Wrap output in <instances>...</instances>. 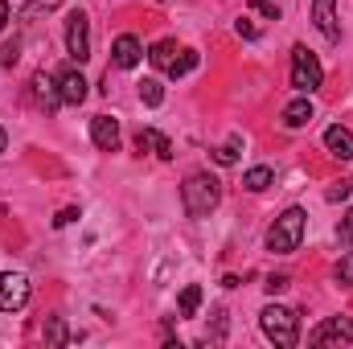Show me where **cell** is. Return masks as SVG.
<instances>
[{"mask_svg": "<svg viewBox=\"0 0 353 349\" xmlns=\"http://www.w3.org/2000/svg\"><path fill=\"white\" fill-rule=\"evenodd\" d=\"M304 210L300 206H288L275 222H271V230H267V251H275V255H292L296 247H300V239H304Z\"/></svg>", "mask_w": 353, "mask_h": 349, "instance_id": "cell-1", "label": "cell"}, {"mask_svg": "<svg viewBox=\"0 0 353 349\" xmlns=\"http://www.w3.org/2000/svg\"><path fill=\"white\" fill-rule=\"evenodd\" d=\"M218 197H222V185H218V177H210V173H193L181 185V201H185L189 218H205L218 206Z\"/></svg>", "mask_w": 353, "mask_h": 349, "instance_id": "cell-2", "label": "cell"}, {"mask_svg": "<svg viewBox=\"0 0 353 349\" xmlns=\"http://www.w3.org/2000/svg\"><path fill=\"white\" fill-rule=\"evenodd\" d=\"M259 329H263L267 341H275L279 349H292L300 341V325H296V312L283 308V304H267L259 312Z\"/></svg>", "mask_w": 353, "mask_h": 349, "instance_id": "cell-3", "label": "cell"}, {"mask_svg": "<svg viewBox=\"0 0 353 349\" xmlns=\"http://www.w3.org/2000/svg\"><path fill=\"white\" fill-rule=\"evenodd\" d=\"M321 83H325V70H321L316 54L308 46H296L292 50V87L300 90V94H312Z\"/></svg>", "mask_w": 353, "mask_h": 349, "instance_id": "cell-4", "label": "cell"}, {"mask_svg": "<svg viewBox=\"0 0 353 349\" xmlns=\"http://www.w3.org/2000/svg\"><path fill=\"white\" fill-rule=\"evenodd\" d=\"M66 50H70V58L83 66L90 58V21H87V12H70L66 17Z\"/></svg>", "mask_w": 353, "mask_h": 349, "instance_id": "cell-5", "label": "cell"}, {"mask_svg": "<svg viewBox=\"0 0 353 349\" xmlns=\"http://www.w3.org/2000/svg\"><path fill=\"white\" fill-rule=\"evenodd\" d=\"M29 304V275L4 271L0 275V312H21Z\"/></svg>", "mask_w": 353, "mask_h": 349, "instance_id": "cell-6", "label": "cell"}, {"mask_svg": "<svg viewBox=\"0 0 353 349\" xmlns=\"http://www.w3.org/2000/svg\"><path fill=\"white\" fill-rule=\"evenodd\" d=\"M312 346H353V321L350 317H329L325 325L312 329Z\"/></svg>", "mask_w": 353, "mask_h": 349, "instance_id": "cell-7", "label": "cell"}, {"mask_svg": "<svg viewBox=\"0 0 353 349\" xmlns=\"http://www.w3.org/2000/svg\"><path fill=\"white\" fill-rule=\"evenodd\" d=\"M90 140H94L99 152H115L119 148V123L111 115H94L90 119Z\"/></svg>", "mask_w": 353, "mask_h": 349, "instance_id": "cell-8", "label": "cell"}, {"mask_svg": "<svg viewBox=\"0 0 353 349\" xmlns=\"http://www.w3.org/2000/svg\"><path fill=\"white\" fill-rule=\"evenodd\" d=\"M58 94H62V103H70V107H79V103L87 99V79H83L79 66H66V70L58 74Z\"/></svg>", "mask_w": 353, "mask_h": 349, "instance_id": "cell-9", "label": "cell"}, {"mask_svg": "<svg viewBox=\"0 0 353 349\" xmlns=\"http://www.w3.org/2000/svg\"><path fill=\"white\" fill-rule=\"evenodd\" d=\"M29 87H33V99H37L46 111H58V107H62V94H58V79H54V74L37 70V74L29 79Z\"/></svg>", "mask_w": 353, "mask_h": 349, "instance_id": "cell-10", "label": "cell"}, {"mask_svg": "<svg viewBox=\"0 0 353 349\" xmlns=\"http://www.w3.org/2000/svg\"><path fill=\"white\" fill-rule=\"evenodd\" d=\"M140 58H144L140 41H136L132 33H119V37H115V46H111V62H115L119 70H132V66H136Z\"/></svg>", "mask_w": 353, "mask_h": 349, "instance_id": "cell-11", "label": "cell"}, {"mask_svg": "<svg viewBox=\"0 0 353 349\" xmlns=\"http://www.w3.org/2000/svg\"><path fill=\"white\" fill-rule=\"evenodd\" d=\"M136 148L140 152H157L161 161H173V140L165 132H157V128H140L136 132Z\"/></svg>", "mask_w": 353, "mask_h": 349, "instance_id": "cell-12", "label": "cell"}, {"mask_svg": "<svg viewBox=\"0 0 353 349\" xmlns=\"http://www.w3.org/2000/svg\"><path fill=\"white\" fill-rule=\"evenodd\" d=\"M312 21H316V29L329 41H341V25H337V12H333V0H312Z\"/></svg>", "mask_w": 353, "mask_h": 349, "instance_id": "cell-13", "label": "cell"}, {"mask_svg": "<svg viewBox=\"0 0 353 349\" xmlns=\"http://www.w3.org/2000/svg\"><path fill=\"white\" fill-rule=\"evenodd\" d=\"M325 148H329L337 161H353V132L341 128V123H333V128L325 132Z\"/></svg>", "mask_w": 353, "mask_h": 349, "instance_id": "cell-14", "label": "cell"}, {"mask_svg": "<svg viewBox=\"0 0 353 349\" xmlns=\"http://www.w3.org/2000/svg\"><path fill=\"white\" fill-rule=\"evenodd\" d=\"M312 115H316V111H312L308 94H300V99H292V103L283 107V128H292V132H296V128H308Z\"/></svg>", "mask_w": 353, "mask_h": 349, "instance_id": "cell-15", "label": "cell"}, {"mask_svg": "<svg viewBox=\"0 0 353 349\" xmlns=\"http://www.w3.org/2000/svg\"><path fill=\"white\" fill-rule=\"evenodd\" d=\"M176 58H181V50H176L173 41H157V46L148 50V62H152L157 70H165V74H173Z\"/></svg>", "mask_w": 353, "mask_h": 349, "instance_id": "cell-16", "label": "cell"}, {"mask_svg": "<svg viewBox=\"0 0 353 349\" xmlns=\"http://www.w3.org/2000/svg\"><path fill=\"white\" fill-rule=\"evenodd\" d=\"M271 181H275V173H271L267 165H255V169H247V173H243V189L263 193V189H271Z\"/></svg>", "mask_w": 353, "mask_h": 349, "instance_id": "cell-17", "label": "cell"}, {"mask_svg": "<svg viewBox=\"0 0 353 349\" xmlns=\"http://www.w3.org/2000/svg\"><path fill=\"white\" fill-rule=\"evenodd\" d=\"M74 337H79V333H70L62 317H50V321H46V341H50V346H66V341H74Z\"/></svg>", "mask_w": 353, "mask_h": 349, "instance_id": "cell-18", "label": "cell"}, {"mask_svg": "<svg viewBox=\"0 0 353 349\" xmlns=\"http://www.w3.org/2000/svg\"><path fill=\"white\" fill-rule=\"evenodd\" d=\"M197 308H201V288H197V283H189V288L181 292V300H176V312H181V317H193Z\"/></svg>", "mask_w": 353, "mask_h": 349, "instance_id": "cell-19", "label": "cell"}, {"mask_svg": "<svg viewBox=\"0 0 353 349\" xmlns=\"http://www.w3.org/2000/svg\"><path fill=\"white\" fill-rule=\"evenodd\" d=\"M140 99H144L148 107H161V103H165V87H161L157 79H144V83H140Z\"/></svg>", "mask_w": 353, "mask_h": 349, "instance_id": "cell-20", "label": "cell"}, {"mask_svg": "<svg viewBox=\"0 0 353 349\" xmlns=\"http://www.w3.org/2000/svg\"><path fill=\"white\" fill-rule=\"evenodd\" d=\"M197 66V50H181V58H176V66H173V74L169 79H181V74H189Z\"/></svg>", "mask_w": 353, "mask_h": 349, "instance_id": "cell-21", "label": "cell"}, {"mask_svg": "<svg viewBox=\"0 0 353 349\" xmlns=\"http://www.w3.org/2000/svg\"><path fill=\"white\" fill-rule=\"evenodd\" d=\"M337 283L341 288H353V251H345L341 263H337Z\"/></svg>", "mask_w": 353, "mask_h": 349, "instance_id": "cell-22", "label": "cell"}, {"mask_svg": "<svg viewBox=\"0 0 353 349\" xmlns=\"http://www.w3.org/2000/svg\"><path fill=\"white\" fill-rule=\"evenodd\" d=\"M58 4H62V0H29V4H25V8H21V17H25V21H29V17H37V12H54V8H58Z\"/></svg>", "mask_w": 353, "mask_h": 349, "instance_id": "cell-23", "label": "cell"}, {"mask_svg": "<svg viewBox=\"0 0 353 349\" xmlns=\"http://www.w3.org/2000/svg\"><path fill=\"white\" fill-rule=\"evenodd\" d=\"M337 243H341V247H353V206L345 210V218H341V226H337Z\"/></svg>", "mask_w": 353, "mask_h": 349, "instance_id": "cell-24", "label": "cell"}, {"mask_svg": "<svg viewBox=\"0 0 353 349\" xmlns=\"http://www.w3.org/2000/svg\"><path fill=\"white\" fill-rule=\"evenodd\" d=\"M17 58H21V41L12 37V41H4V50H0V66H8V70H12V66H17Z\"/></svg>", "mask_w": 353, "mask_h": 349, "instance_id": "cell-25", "label": "cell"}, {"mask_svg": "<svg viewBox=\"0 0 353 349\" xmlns=\"http://www.w3.org/2000/svg\"><path fill=\"white\" fill-rule=\"evenodd\" d=\"M214 161H218V165H234V161H239V140H230V144L214 148Z\"/></svg>", "mask_w": 353, "mask_h": 349, "instance_id": "cell-26", "label": "cell"}, {"mask_svg": "<svg viewBox=\"0 0 353 349\" xmlns=\"http://www.w3.org/2000/svg\"><path fill=\"white\" fill-rule=\"evenodd\" d=\"M247 4H251V8H255L259 17H267V21H279V8H275L271 0H247Z\"/></svg>", "mask_w": 353, "mask_h": 349, "instance_id": "cell-27", "label": "cell"}, {"mask_svg": "<svg viewBox=\"0 0 353 349\" xmlns=\"http://www.w3.org/2000/svg\"><path fill=\"white\" fill-rule=\"evenodd\" d=\"M350 193H353V181H341V185H333V189H329V201H345Z\"/></svg>", "mask_w": 353, "mask_h": 349, "instance_id": "cell-28", "label": "cell"}, {"mask_svg": "<svg viewBox=\"0 0 353 349\" xmlns=\"http://www.w3.org/2000/svg\"><path fill=\"white\" fill-rule=\"evenodd\" d=\"M288 283H292V279H288V275H267V292H271V296H275V292H283V288H288Z\"/></svg>", "mask_w": 353, "mask_h": 349, "instance_id": "cell-29", "label": "cell"}, {"mask_svg": "<svg viewBox=\"0 0 353 349\" xmlns=\"http://www.w3.org/2000/svg\"><path fill=\"white\" fill-rule=\"evenodd\" d=\"M234 29H239V37H247V41H255V37H259V29H255L251 21H239Z\"/></svg>", "mask_w": 353, "mask_h": 349, "instance_id": "cell-30", "label": "cell"}, {"mask_svg": "<svg viewBox=\"0 0 353 349\" xmlns=\"http://www.w3.org/2000/svg\"><path fill=\"white\" fill-rule=\"evenodd\" d=\"M70 222H79V210L70 206V210H62L58 218H54V226H70Z\"/></svg>", "mask_w": 353, "mask_h": 349, "instance_id": "cell-31", "label": "cell"}, {"mask_svg": "<svg viewBox=\"0 0 353 349\" xmlns=\"http://www.w3.org/2000/svg\"><path fill=\"white\" fill-rule=\"evenodd\" d=\"M8 21H12V8H8V0H0V33H4Z\"/></svg>", "mask_w": 353, "mask_h": 349, "instance_id": "cell-32", "label": "cell"}, {"mask_svg": "<svg viewBox=\"0 0 353 349\" xmlns=\"http://www.w3.org/2000/svg\"><path fill=\"white\" fill-rule=\"evenodd\" d=\"M0 152H4V128H0Z\"/></svg>", "mask_w": 353, "mask_h": 349, "instance_id": "cell-33", "label": "cell"}]
</instances>
